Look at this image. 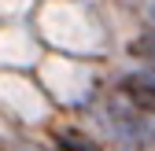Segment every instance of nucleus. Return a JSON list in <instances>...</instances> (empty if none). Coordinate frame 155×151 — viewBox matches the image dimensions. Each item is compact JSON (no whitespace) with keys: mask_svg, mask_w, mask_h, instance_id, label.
Instances as JSON below:
<instances>
[{"mask_svg":"<svg viewBox=\"0 0 155 151\" xmlns=\"http://www.w3.org/2000/svg\"><path fill=\"white\" fill-rule=\"evenodd\" d=\"M148 15H151V18H155V0H151V4H148Z\"/></svg>","mask_w":155,"mask_h":151,"instance_id":"4","label":"nucleus"},{"mask_svg":"<svg viewBox=\"0 0 155 151\" xmlns=\"http://www.w3.org/2000/svg\"><path fill=\"white\" fill-rule=\"evenodd\" d=\"M122 92H126V100H129L133 107H140V111H155V74H151V70L126 78V81H122Z\"/></svg>","mask_w":155,"mask_h":151,"instance_id":"1","label":"nucleus"},{"mask_svg":"<svg viewBox=\"0 0 155 151\" xmlns=\"http://www.w3.org/2000/svg\"><path fill=\"white\" fill-rule=\"evenodd\" d=\"M59 147L63 151H96V144L81 133H59Z\"/></svg>","mask_w":155,"mask_h":151,"instance_id":"2","label":"nucleus"},{"mask_svg":"<svg viewBox=\"0 0 155 151\" xmlns=\"http://www.w3.org/2000/svg\"><path fill=\"white\" fill-rule=\"evenodd\" d=\"M129 55H140V59H155V33H144L140 41L129 44Z\"/></svg>","mask_w":155,"mask_h":151,"instance_id":"3","label":"nucleus"}]
</instances>
